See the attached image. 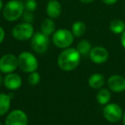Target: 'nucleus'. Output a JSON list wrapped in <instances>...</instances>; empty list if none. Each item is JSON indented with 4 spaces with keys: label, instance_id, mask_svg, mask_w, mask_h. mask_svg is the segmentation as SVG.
I'll return each instance as SVG.
<instances>
[{
    "label": "nucleus",
    "instance_id": "24",
    "mask_svg": "<svg viewBox=\"0 0 125 125\" xmlns=\"http://www.w3.org/2000/svg\"><path fill=\"white\" fill-rule=\"evenodd\" d=\"M4 38H5V32H4V29L0 26V45L4 42Z\"/></svg>",
    "mask_w": 125,
    "mask_h": 125
},
{
    "label": "nucleus",
    "instance_id": "26",
    "mask_svg": "<svg viewBox=\"0 0 125 125\" xmlns=\"http://www.w3.org/2000/svg\"><path fill=\"white\" fill-rule=\"evenodd\" d=\"M120 40H121V44H122V45H123V47L125 49V31L121 34V39H120Z\"/></svg>",
    "mask_w": 125,
    "mask_h": 125
},
{
    "label": "nucleus",
    "instance_id": "11",
    "mask_svg": "<svg viewBox=\"0 0 125 125\" xmlns=\"http://www.w3.org/2000/svg\"><path fill=\"white\" fill-rule=\"evenodd\" d=\"M107 85L113 93L119 94L125 91V78L120 75H113L108 78Z\"/></svg>",
    "mask_w": 125,
    "mask_h": 125
},
{
    "label": "nucleus",
    "instance_id": "25",
    "mask_svg": "<svg viewBox=\"0 0 125 125\" xmlns=\"http://www.w3.org/2000/svg\"><path fill=\"white\" fill-rule=\"evenodd\" d=\"M104 4H107V5H113L115 4L116 2H117L118 0H101Z\"/></svg>",
    "mask_w": 125,
    "mask_h": 125
},
{
    "label": "nucleus",
    "instance_id": "8",
    "mask_svg": "<svg viewBox=\"0 0 125 125\" xmlns=\"http://www.w3.org/2000/svg\"><path fill=\"white\" fill-rule=\"evenodd\" d=\"M18 68V59L14 54L7 53L0 57V72L3 74H10L16 71Z\"/></svg>",
    "mask_w": 125,
    "mask_h": 125
},
{
    "label": "nucleus",
    "instance_id": "32",
    "mask_svg": "<svg viewBox=\"0 0 125 125\" xmlns=\"http://www.w3.org/2000/svg\"><path fill=\"white\" fill-rule=\"evenodd\" d=\"M20 1H25V0H20Z\"/></svg>",
    "mask_w": 125,
    "mask_h": 125
},
{
    "label": "nucleus",
    "instance_id": "14",
    "mask_svg": "<svg viewBox=\"0 0 125 125\" xmlns=\"http://www.w3.org/2000/svg\"><path fill=\"white\" fill-rule=\"evenodd\" d=\"M88 86L93 89H100L104 87L105 83V79L102 74L95 73L90 75L88 78Z\"/></svg>",
    "mask_w": 125,
    "mask_h": 125
},
{
    "label": "nucleus",
    "instance_id": "22",
    "mask_svg": "<svg viewBox=\"0 0 125 125\" xmlns=\"http://www.w3.org/2000/svg\"><path fill=\"white\" fill-rule=\"evenodd\" d=\"M37 6H38V4H37L36 0H25L24 2L25 10L33 12V11L36 10Z\"/></svg>",
    "mask_w": 125,
    "mask_h": 125
},
{
    "label": "nucleus",
    "instance_id": "2",
    "mask_svg": "<svg viewBox=\"0 0 125 125\" xmlns=\"http://www.w3.org/2000/svg\"><path fill=\"white\" fill-rule=\"evenodd\" d=\"M3 16L8 21H16L25 11L24 3L20 0H10L3 8Z\"/></svg>",
    "mask_w": 125,
    "mask_h": 125
},
{
    "label": "nucleus",
    "instance_id": "10",
    "mask_svg": "<svg viewBox=\"0 0 125 125\" xmlns=\"http://www.w3.org/2000/svg\"><path fill=\"white\" fill-rule=\"evenodd\" d=\"M89 57L91 61L96 64H102L109 58V52L104 47L98 45L92 48L89 52Z\"/></svg>",
    "mask_w": 125,
    "mask_h": 125
},
{
    "label": "nucleus",
    "instance_id": "18",
    "mask_svg": "<svg viewBox=\"0 0 125 125\" xmlns=\"http://www.w3.org/2000/svg\"><path fill=\"white\" fill-rule=\"evenodd\" d=\"M109 28L115 34H122L125 31V22L121 19H114L110 22Z\"/></svg>",
    "mask_w": 125,
    "mask_h": 125
},
{
    "label": "nucleus",
    "instance_id": "7",
    "mask_svg": "<svg viewBox=\"0 0 125 125\" xmlns=\"http://www.w3.org/2000/svg\"><path fill=\"white\" fill-rule=\"evenodd\" d=\"M31 47L33 52L38 54H43L47 51L50 44L49 36L44 34L42 32L34 33L31 38Z\"/></svg>",
    "mask_w": 125,
    "mask_h": 125
},
{
    "label": "nucleus",
    "instance_id": "29",
    "mask_svg": "<svg viewBox=\"0 0 125 125\" xmlns=\"http://www.w3.org/2000/svg\"><path fill=\"white\" fill-rule=\"evenodd\" d=\"M4 3H3V1H2V0H0V11L3 10V8H4Z\"/></svg>",
    "mask_w": 125,
    "mask_h": 125
},
{
    "label": "nucleus",
    "instance_id": "9",
    "mask_svg": "<svg viewBox=\"0 0 125 125\" xmlns=\"http://www.w3.org/2000/svg\"><path fill=\"white\" fill-rule=\"evenodd\" d=\"M28 117L27 114L20 109H16L8 113L4 125H28Z\"/></svg>",
    "mask_w": 125,
    "mask_h": 125
},
{
    "label": "nucleus",
    "instance_id": "21",
    "mask_svg": "<svg viewBox=\"0 0 125 125\" xmlns=\"http://www.w3.org/2000/svg\"><path fill=\"white\" fill-rule=\"evenodd\" d=\"M40 75L39 72L34 71L32 72L28 75V82L31 86H37L40 82Z\"/></svg>",
    "mask_w": 125,
    "mask_h": 125
},
{
    "label": "nucleus",
    "instance_id": "33",
    "mask_svg": "<svg viewBox=\"0 0 125 125\" xmlns=\"http://www.w3.org/2000/svg\"><path fill=\"white\" fill-rule=\"evenodd\" d=\"M48 1H50V0H48Z\"/></svg>",
    "mask_w": 125,
    "mask_h": 125
},
{
    "label": "nucleus",
    "instance_id": "1",
    "mask_svg": "<svg viewBox=\"0 0 125 125\" xmlns=\"http://www.w3.org/2000/svg\"><path fill=\"white\" fill-rule=\"evenodd\" d=\"M82 55L76 48L69 47L63 49L57 57V65L63 71L70 72L75 70L80 64Z\"/></svg>",
    "mask_w": 125,
    "mask_h": 125
},
{
    "label": "nucleus",
    "instance_id": "12",
    "mask_svg": "<svg viewBox=\"0 0 125 125\" xmlns=\"http://www.w3.org/2000/svg\"><path fill=\"white\" fill-rule=\"evenodd\" d=\"M22 85V79L18 74L10 73L4 77V86L10 91L18 90Z\"/></svg>",
    "mask_w": 125,
    "mask_h": 125
},
{
    "label": "nucleus",
    "instance_id": "4",
    "mask_svg": "<svg viewBox=\"0 0 125 125\" xmlns=\"http://www.w3.org/2000/svg\"><path fill=\"white\" fill-rule=\"evenodd\" d=\"M75 36L72 33L71 30L66 28H59L56 30L52 34V42L53 44L60 49H66L72 45L74 42Z\"/></svg>",
    "mask_w": 125,
    "mask_h": 125
},
{
    "label": "nucleus",
    "instance_id": "31",
    "mask_svg": "<svg viewBox=\"0 0 125 125\" xmlns=\"http://www.w3.org/2000/svg\"><path fill=\"white\" fill-rule=\"evenodd\" d=\"M0 125H4V123H1V122H0Z\"/></svg>",
    "mask_w": 125,
    "mask_h": 125
},
{
    "label": "nucleus",
    "instance_id": "27",
    "mask_svg": "<svg viewBox=\"0 0 125 125\" xmlns=\"http://www.w3.org/2000/svg\"><path fill=\"white\" fill-rule=\"evenodd\" d=\"M80 2L83 3V4H90V3H93L94 0H79Z\"/></svg>",
    "mask_w": 125,
    "mask_h": 125
},
{
    "label": "nucleus",
    "instance_id": "28",
    "mask_svg": "<svg viewBox=\"0 0 125 125\" xmlns=\"http://www.w3.org/2000/svg\"><path fill=\"white\" fill-rule=\"evenodd\" d=\"M2 85H4V77H3L2 74L0 72V87Z\"/></svg>",
    "mask_w": 125,
    "mask_h": 125
},
{
    "label": "nucleus",
    "instance_id": "19",
    "mask_svg": "<svg viewBox=\"0 0 125 125\" xmlns=\"http://www.w3.org/2000/svg\"><path fill=\"white\" fill-rule=\"evenodd\" d=\"M86 30H87V25L85 24V22L82 21H77L72 24L71 27V32L74 34V36L79 38V37H82L84 33H86Z\"/></svg>",
    "mask_w": 125,
    "mask_h": 125
},
{
    "label": "nucleus",
    "instance_id": "3",
    "mask_svg": "<svg viewBox=\"0 0 125 125\" xmlns=\"http://www.w3.org/2000/svg\"><path fill=\"white\" fill-rule=\"evenodd\" d=\"M18 68L24 73L30 74L37 71L39 68V61L37 57L30 52H22L17 57Z\"/></svg>",
    "mask_w": 125,
    "mask_h": 125
},
{
    "label": "nucleus",
    "instance_id": "17",
    "mask_svg": "<svg viewBox=\"0 0 125 125\" xmlns=\"http://www.w3.org/2000/svg\"><path fill=\"white\" fill-rule=\"evenodd\" d=\"M111 91L107 88H100L99 89V92L96 94V99L98 103L101 105H105L109 104L111 99Z\"/></svg>",
    "mask_w": 125,
    "mask_h": 125
},
{
    "label": "nucleus",
    "instance_id": "20",
    "mask_svg": "<svg viewBox=\"0 0 125 125\" xmlns=\"http://www.w3.org/2000/svg\"><path fill=\"white\" fill-rule=\"evenodd\" d=\"M76 49L80 54L82 56H85L89 54L90 51L92 50V46H91V44L88 40H82L77 44Z\"/></svg>",
    "mask_w": 125,
    "mask_h": 125
},
{
    "label": "nucleus",
    "instance_id": "16",
    "mask_svg": "<svg viewBox=\"0 0 125 125\" xmlns=\"http://www.w3.org/2000/svg\"><path fill=\"white\" fill-rule=\"evenodd\" d=\"M56 31V24L55 21L52 18H45L42 21L40 24V32L47 36H51Z\"/></svg>",
    "mask_w": 125,
    "mask_h": 125
},
{
    "label": "nucleus",
    "instance_id": "15",
    "mask_svg": "<svg viewBox=\"0 0 125 125\" xmlns=\"http://www.w3.org/2000/svg\"><path fill=\"white\" fill-rule=\"evenodd\" d=\"M11 96L10 94H0V116H4L9 112L11 104Z\"/></svg>",
    "mask_w": 125,
    "mask_h": 125
},
{
    "label": "nucleus",
    "instance_id": "6",
    "mask_svg": "<svg viewBox=\"0 0 125 125\" xmlns=\"http://www.w3.org/2000/svg\"><path fill=\"white\" fill-rule=\"evenodd\" d=\"M103 116L110 123H117L123 118V111L118 104L109 103L103 108Z\"/></svg>",
    "mask_w": 125,
    "mask_h": 125
},
{
    "label": "nucleus",
    "instance_id": "13",
    "mask_svg": "<svg viewBox=\"0 0 125 125\" xmlns=\"http://www.w3.org/2000/svg\"><path fill=\"white\" fill-rule=\"evenodd\" d=\"M45 11L49 18L56 19L62 14V5L57 0H50L47 3Z\"/></svg>",
    "mask_w": 125,
    "mask_h": 125
},
{
    "label": "nucleus",
    "instance_id": "5",
    "mask_svg": "<svg viewBox=\"0 0 125 125\" xmlns=\"http://www.w3.org/2000/svg\"><path fill=\"white\" fill-rule=\"evenodd\" d=\"M12 36L16 40L20 41H26L31 40L33 35L34 34V28L32 23L21 22L16 24L12 29Z\"/></svg>",
    "mask_w": 125,
    "mask_h": 125
},
{
    "label": "nucleus",
    "instance_id": "23",
    "mask_svg": "<svg viewBox=\"0 0 125 125\" xmlns=\"http://www.w3.org/2000/svg\"><path fill=\"white\" fill-rule=\"evenodd\" d=\"M22 19L25 22H28V23H32L34 20V16H33V12H30V11L25 10L24 13L22 15Z\"/></svg>",
    "mask_w": 125,
    "mask_h": 125
},
{
    "label": "nucleus",
    "instance_id": "30",
    "mask_svg": "<svg viewBox=\"0 0 125 125\" xmlns=\"http://www.w3.org/2000/svg\"><path fill=\"white\" fill-rule=\"evenodd\" d=\"M123 124L125 125V112H123Z\"/></svg>",
    "mask_w": 125,
    "mask_h": 125
}]
</instances>
